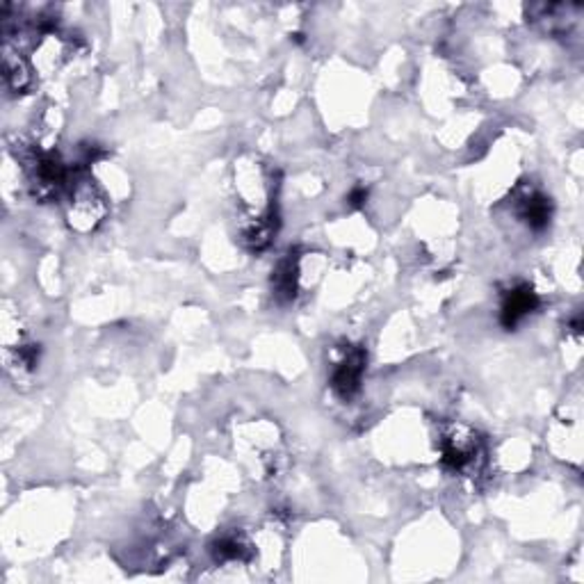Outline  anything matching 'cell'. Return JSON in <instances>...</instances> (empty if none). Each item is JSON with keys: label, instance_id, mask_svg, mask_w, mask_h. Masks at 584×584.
Here are the masks:
<instances>
[{"label": "cell", "instance_id": "cell-1", "mask_svg": "<svg viewBox=\"0 0 584 584\" xmlns=\"http://www.w3.org/2000/svg\"><path fill=\"white\" fill-rule=\"evenodd\" d=\"M363 366H366V352L358 350V347L347 350L345 357L338 361L336 370H333V379H331V386H333V391H336L342 399H350L358 393Z\"/></svg>", "mask_w": 584, "mask_h": 584}, {"label": "cell", "instance_id": "cell-2", "mask_svg": "<svg viewBox=\"0 0 584 584\" xmlns=\"http://www.w3.org/2000/svg\"><path fill=\"white\" fill-rule=\"evenodd\" d=\"M477 455H480V443L475 436L464 427H455L450 434L443 439V459L445 464L452 465L455 471H465L475 465Z\"/></svg>", "mask_w": 584, "mask_h": 584}, {"label": "cell", "instance_id": "cell-3", "mask_svg": "<svg viewBox=\"0 0 584 584\" xmlns=\"http://www.w3.org/2000/svg\"><path fill=\"white\" fill-rule=\"evenodd\" d=\"M539 306V297L530 285H514L505 295V301H502V325L507 329H514L516 325H521L530 313H534V308Z\"/></svg>", "mask_w": 584, "mask_h": 584}, {"label": "cell", "instance_id": "cell-4", "mask_svg": "<svg viewBox=\"0 0 584 584\" xmlns=\"http://www.w3.org/2000/svg\"><path fill=\"white\" fill-rule=\"evenodd\" d=\"M521 218L528 222V226L539 231L550 222V202L543 194L530 192L528 197L521 202Z\"/></svg>", "mask_w": 584, "mask_h": 584}, {"label": "cell", "instance_id": "cell-5", "mask_svg": "<svg viewBox=\"0 0 584 584\" xmlns=\"http://www.w3.org/2000/svg\"><path fill=\"white\" fill-rule=\"evenodd\" d=\"M272 288H275L276 297H281V300H292V297H295V292H297V265L292 263V259L279 263L275 276H272Z\"/></svg>", "mask_w": 584, "mask_h": 584}, {"label": "cell", "instance_id": "cell-6", "mask_svg": "<svg viewBox=\"0 0 584 584\" xmlns=\"http://www.w3.org/2000/svg\"><path fill=\"white\" fill-rule=\"evenodd\" d=\"M244 550H247V546H244L243 539L238 537H224L222 541L215 546V553H218L219 559H243Z\"/></svg>", "mask_w": 584, "mask_h": 584}]
</instances>
